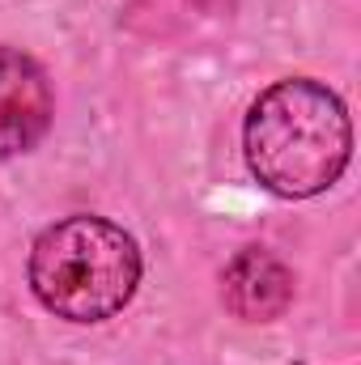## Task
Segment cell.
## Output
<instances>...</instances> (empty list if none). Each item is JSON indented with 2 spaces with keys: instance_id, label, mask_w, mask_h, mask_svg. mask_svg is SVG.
<instances>
[{
  "instance_id": "1",
  "label": "cell",
  "mask_w": 361,
  "mask_h": 365,
  "mask_svg": "<svg viewBox=\"0 0 361 365\" xmlns=\"http://www.w3.org/2000/svg\"><path fill=\"white\" fill-rule=\"evenodd\" d=\"M243 153L255 182L280 200L327 191L353 158V123L340 93L310 77L268 86L247 110Z\"/></svg>"
},
{
  "instance_id": "4",
  "label": "cell",
  "mask_w": 361,
  "mask_h": 365,
  "mask_svg": "<svg viewBox=\"0 0 361 365\" xmlns=\"http://www.w3.org/2000/svg\"><path fill=\"white\" fill-rule=\"evenodd\" d=\"M221 302L243 323H272L293 302V272L272 251L247 247L221 272Z\"/></svg>"
},
{
  "instance_id": "2",
  "label": "cell",
  "mask_w": 361,
  "mask_h": 365,
  "mask_svg": "<svg viewBox=\"0 0 361 365\" xmlns=\"http://www.w3.org/2000/svg\"><path fill=\"white\" fill-rule=\"evenodd\" d=\"M26 276L39 306L56 319L102 323L132 302L141 284V247L123 225L77 212L34 238Z\"/></svg>"
},
{
  "instance_id": "3",
  "label": "cell",
  "mask_w": 361,
  "mask_h": 365,
  "mask_svg": "<svg viewBox=\"0 0 361 365\" xmlns=\"http://www.w3.org/2000/svg\"><path fill=\"white\" fill-rule=\"evenodd\" d=\"M56 102L47 73L17 47H0V162L30 153L51 128Z\"/></svg>"
}]
</instances>
